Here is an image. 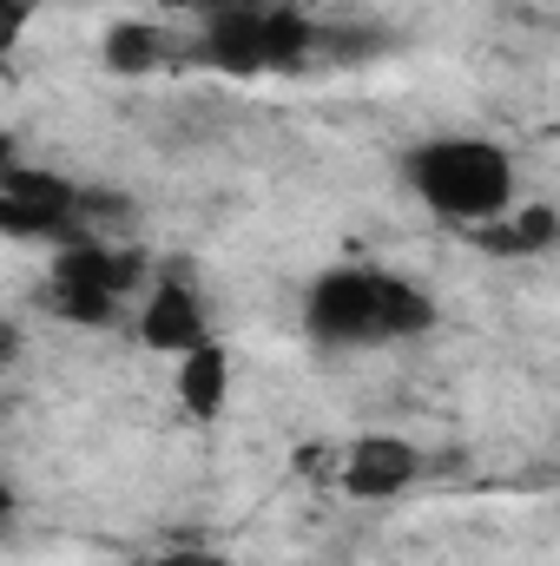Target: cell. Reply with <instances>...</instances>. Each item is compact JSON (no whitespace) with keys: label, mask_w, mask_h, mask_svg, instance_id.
I'll list each match as a JSON object with an SVG mask.
<instances>
[{"label":"cell","mask_w":560,"mask_h":566,"mask_svg":"<svg viewBox=\"0 0 560 566\" xmlns=\"http://www.w3.org/2000/svg\"><path fill=\"white\" fill-rule=\"evenodd\" d=\"M317 27L310 13H290V7H258V0H231L218 13L198 20L191 33V60L211 66V73H231V80H258V73H303L317 66Z\"/></svg>","instance_id":"3"},{"label":"cell","mask_w":560,"mask_h":566,"mask_svg":"<svg viewBox=\"0 0 560 566\" xmlns=\"http://www.w3.org/2000/svg\"><path fill=\"white\" fill-rule=\"evenodd\" d=\"M133 566H231V554H218V547H158Z\"/></svg>","instance_id":"12"},{"label":"cell","mask_w":560,"mask_h":566,"mask_svg":"<svg viewBox=\"0 0 560 566\" xmlns=\"http://www.w3.org/2000/svg\"><path fill=\"white\" fill-rule=\"evenodd\" d=\"M20 356H27V329L13 316H0V369H13Z\"/></svg>","instance_id":"13"},{"label":"cell","mask_w":560,"mask_h":566,"mask_svg":"<svg viewBox=\"0 0 560 566\" xmlns=\"http://www.w3.org/2000/svg\"><path fill=\"white\" fill-rule=\"evenodd\" d=\"M422 481V448L390 434V428H370L343 448V468H336V488L350 501H396Z\"/></svg>","instance_id":"7"},{"label":"cell","mask_w":560,"mask_h":566,"mask_svg":"<svg viewBox=\"0 0 560 566\" xmlns=\"http://www.w3.org/2000/svg\"><path fill=\"white\" fill-rule=\"evenodd\" d=\"M560 238L554 205H508L495 224H475V244L495 258H548Z\"/></svg>","instance_id":"10"},{"label":"cell","mask_w":560,"mask_h":566,"mask_svg":"<svg viewBox=\"0 0 560 566\" xmlns=\"http://www.w3.org/2000/svg\"><path fill=\"white\" fill-rule=\"evenodd\" d=\"M133 336H139L152 356H185L198 343H211V310H205V290H198V271L191 264H152L145 290L133 296Z\"/></svg>","instance_id":"5"},{"label":"cell","mask_w":560,"mask_h":566,"mask_svg":"<svg viewBox=\"0 0 560 566\" xmlns=\"http://www.w3.org/2000/svg\"><path fill=\"white\" fill-rule=\"evenodd\" d=\"M158 7H191V13L205 20V13H218V7H231V0H158Z\"/></svg>","instance_id":"16"},{"label":"cell","mask_w":560,"mask_h":566,"mask_svg":"<svg viewBox=\"0 0 560 566\" xmlns=\"http://www.w3.org/2000/svg\"><path fill=\"white\" fill-rule=\"evenodd\" d=\"M442 303L428 296V283L390 264H330L303 283V336L317 349H390V343H416L435 329Z\"/></svg>","instance_id":"1"},{"label":"cell","mask_w":560,"mask_h":566,"mask_svg":"<svg viewBox=\"0 0 560 566\" xmlns=\"http://www.w3.org/2000/svg\"><path fill=\"white\" fill-rule=\"evenodd\" d=\"M172 53H178V40H172V27L152 20V13L106 20V33H100V66H106L113 80H152V73L172 66Z\"/></svg>","instance_id":"8"},{"label":"cell","mask_w":560,"mask_h":566,"mask_svg":"<svg viewBox=\"0 0 560 566\" xmlns=\"http://www.w3.org/2000/svg\"><path fill=\"white\" fill-rule=\"evenodd\" d=\"M172 396L191 422H218L231 409V349L211 336V343L172 356Z\"/></svg>","instance_id":"9"},{"label":"cell","mask_w":560,"mask_h":566,"mask_svg":"<svg viewBox=\"0 0 560 566\" xmlns=\"http://www.w3.org/2000/svg\"><path fill=\"white\" fill-rule=\"evenodd\" d=\"M403 185L428 218L442 224H495L508 205H521V165L501 139L481 133H435L403 151Z\"/></svg>","instance_id":"2"},{"label":"cell","mask_w":560,"mask_h":566,"mask_svg":"<svg viewBox=\"0 0 560 566\" xmlns=\"http://www.w3.org/2000/svg\"><path fill=\"white\" fill-rule=\"evenodd\" d=\"M0 238H46V244H66V238H86L80 231V178L53 171V165H13L0 178Z\"/></svg>","instance_id":"6"},{"label":"cell","mask_w":560,"mask_h":566,"mask_svg":"<svg viewBox=\"0 0 560 566\" xmlns=\"http://www.w3.org/2000/svg\"><path fill=\"white\" fill-rule=\"evenodd\" d=\"M152 277V258L139 244L113 238H66L46 264V310L73 329H106Z\"/></svg>","instance_id":"4"},{"label":"cell","mask_w":560,"mask_h":566,"mask_svg":"<svg viewBox=\"0 0 560 566\" xmlns=\"http://www.w3.org/2000/svg\"><path fill=\"white\" fill-rule=\"evenodd\" d=\"M27 27H33V0H0V66L20 53Z\"/></svg>","instance_id":"11"},{"label":"cell","mask_w":560,"mask_h":566,"mask_svg":"<svg viewBox=\"0 0 560 566\" xmlns=\"http://www.w3.org/2000/svg\"><path fill=\"white\" fill-rule=\"evenodd\" d=\"M13 165H27V145H20V133H13V126H0V178H7Z\"/></svg>","instance_id":"14"},{"label":"cell","mask_w":560,"mask_h":566,"mask_svg":"<svg viewBox=\"0 0 560 566\" xmlns=\"http://www.w3.org/2000/svg\"><path fill=\"white\" fill-rule=\"evenodd\" d=\"M13 521H20V494H13V488L0 481V541L13 534Z\"/></svg>","instance_id":"15"}]
</instances>
